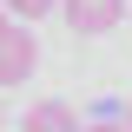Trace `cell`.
Masks as SVG:
<instances>
[{
	"label": "cell",
	"instance_id": "cell-1",
	"mask_svg": "<svg viewBox=\"0 0 132 132\" xmlns=\"http://www.w3.org/2000/svg\"><path fill=\"white\" fill-rule=\"evenodd\" d=\"M33 66H40V46H33V27L7 20V27H0V86H20V79H33Z\"/></svg>",
	"mask_w": 132,
	"mask_h": 132
},
{
	"label": "cell",
	"instance_id": "cell-2",
	"mask_svg": "<svg viewBox=\"0 0 132 132\" xmlns=\"http://www.w3.org/2000/svg\"><path fill=\"white\" fill-rule=\"evenodd\" d=\"M60 13H66L73 33H106V27L126 20V0H60Z\"/></svg>",
	"mask_w": 132,
	"mask_h": 132
},
{
	"label": "cell",
	"instance_id": "cell-3",
	"mask_svg": "<svg viewBox=\"0 0 132 132\" xmlns=\"http://www.w3.org/2000/svg\"><path fill=\"white\" fill-rule=\"evenodd\" d=\"M86 119L66 106V99H40V106H27V119H20V132H79Z\"/></svg>",
	"mask_w": 132,
	"mask_h": 132
},
{
	"label": "cell",
	"instance_id": "cell-4",
	"mask_svg": "<svg viewBox=\"0 0 132 132\" xmlns=\"http://www.w3.org/2000/svg\"><path fill=\"white\" fill-rule=\"evenodd\" d=\"M53 7H60V0H7V13H13V20H46Z\"/></svg>",
	"mask_w": 132,
	"mask_h": 132
},
{
	"label": "cell",
	"instance_id": "cell-5",
	"mask_svg": "<svg viewBox=\"0 0 132 132\" xmlns=\"http://www.w3.org/2000/svg\"><path fill=\"white\" fill-rule=\"evenodd\" d=\"M79 132H132L126 119H93V126H79Z\"/></svg>",
	"mask_w": 132,
	"mask_h": 132
},
{
	"label": "cell",
	"instance_id": "cell-6",
	"mask_svg": "<svg viewBox=\"0 0 132 132\" xmlns=\"http://www.w3.org/2000/svg\"><path fill=\"white\" fill-rule=\"evenodd\" d=\"M126 126H132V99H126Z\"/></svg>",
	"mask_w": 132,
	"mask_h": 132
}]
</instances>
